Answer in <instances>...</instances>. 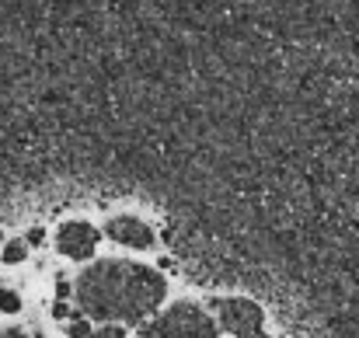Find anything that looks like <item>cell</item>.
Segmentation results:
<instances>
[{"instance_id": "1", "label": "cell", "mask_w": 359, "mask_h": 338, "mask_svg": "<svg viewBox=\"0 0 359 338\" xmlns=\"http://www.w3.org/2000/svg\"><path fill=\"white\" fill-rule=\"evenodd\" d=\"M164 293L168 283L157 269L122 258L95 262L74 283L77 314L109 325H140L161 307Z\"/></svg>"}, {"instance_id": "2", "label": "cell", "mask_w": 359, "mask_h": 338, "mask_svg": "<svg viewBox=\"0 0 359 338\" xmlns=\"http://www.w3.org/2000/svg\"><path fill=\"white\" fill-rule=\"evenodd\" d=\"M140 338H217L213 318L196 304H175L161 318H154Z\"/></svg>"}, {"instance_id": "3", "label": "cell", "mask_w": 359, "mask_h": 338, "mask_svg": "<svg viewBox=\"0 0 359 338\" xmlns=\"http://www.w3.org/2000/svg\"><path fill=\"white\" fill-rule=\"evenodd\" d=\"M217 314L224 321V328L238 338H269L265 332V311L248 300V297H231V300H217Z\"/></svg>"}, {"instance_id": "4", "label": "cell", "mask_w": 359, "mask_h": 338, "mask_svg": "<svg viewBox=\"0 0 359 338\" xmlns=\"http://www.w3.org/2000/svg\"><path fill=\"white\" fill-rule=\"evenodd\" d=\"M56 244H60V251H63L67 258L84 262V258H91L95 248H98V230L91 224H84V220H70V224L60 227Z\"/></svg>"}, {"instance_id": "5", "label": "cell", "mask_w": 359, "mask_h": 338, "mask_svg": "<svg viewBox=\"0 0 359 338\" xmlns=\"http://www.w3.org/2000/svg\"><path fill=\"white\" fill-rule=\"evenodd\" d=\"M109 237H112L116 244L136 248V251H147V248L157 244L154 230L143 224V220H136V217H112V220H109Z\"/></svg>"}, {"instance_id": "6", "label": "cell", "mask_w": 359, "mask_h": 338, "mask_svg": "<svg viewBox=\"0 0 359 338\" xmlns=\"http://www.w3.org/2000/svg\"><path fill=\"white\" fill-rule=\"evenodd\" d=\"M0 311L4 314H18L21 311V297L14 290H0Z\"/></svg>"}, {"instance_id": "7", "label": "cell", "mask_w": 359, "mask_h": 338, "mask_svg": "<svg viewBox=\"0 0 359 338\" xmlns=\"http://www.w3.org/2000/svg\"><path fill=\"white\" fill-rule=\"evenodd\" d=\"M25 251H28V248H25L21 241H11V244L4 248V262H7V265H18V262H25Z\"/></svg>"}, {"instance_id": "8", "label": "cell", "mask_w": 359, "mask_h": 338, "mask_svg": "<svg viewBox=\"0 0 359 338\" xmlns=\"http://www.w3.org/2000/svg\"><path fill=\"white\" fill-rule=\"evenodd\" d=\"M67 335L70 338H91L95 332H91V325H88V318H74L70 325H67Z\"/></svg>"}, {"instance_id": "9", "label": "cell", "mask_w": 359, "mask_h": 338, "mask_svg": "<svg viewBox=\"0 0 359 338\" xmlns=\"http://www.w3.org/2000/svg\"><path fill=\"white\" fill-rule=\"evenodd\" d=\"M122 335H126V328H122V325H105V328H98L91 338H122Z\"/></svg>"}, {"instance_id": "10", "label": "cell", "mask_w": 359, "mask_h": 338, "mask_svg": "<svg viewBox=\"0 0 359 338\" xmlns=\"http://www.w3.org/2000/svg\"><path fill=\"white\" fill-rule=\"evenodd\" d=\"M0 338H28L21 328H0Z\"/></svg>"}, {"instance_id": "11", "label": "cell", "mask_w": 359, "mask_h": 338, "mask_svg": "<svg viewBox=\"0 0 359 338\" xmlns=\"http://www.w3.org/2000/svg\"><path fill=\"white\" fill-rule=\"evenodd\" d=\"M28 244H42V230H39V227L28 230Z\"/></svg>"}]
</instances>
